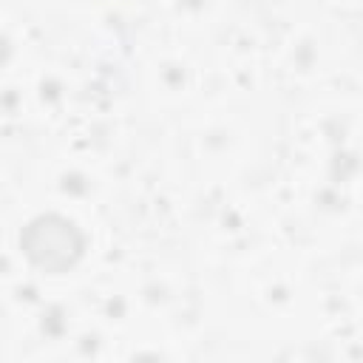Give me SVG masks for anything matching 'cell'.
I'll use <instances>...</instances> for the list:
<instances>
[{
    "label": "cell",
    "instance_id": "cell-1",
    "mask_svg": "<svg viewBox=\"0 0 363 363\" xmlns=\"http://www.w3.org/2000/svg\"><path fill=\"white\" fill-rule=\"evenodd\" d=\"M68 235H71V224L57 218H40L31 224L26 235V250L34 264L45 269H62L65 264H71V255L77 252V244H71Z\"/></svg>",
    "mask_w": 363,
    "mask_h": 363
}]
</instances>
